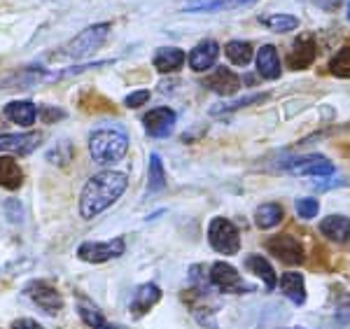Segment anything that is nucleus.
I'll return each mask as SVG.
<instances>
[{"mask_svg": "<svg viewBox=\"0 0 350 329\" xmlns=\"http://www.w3.org/2000/svg\"><path fill=\"white\" fill-rule=\"evenodd\" d=\"M264 246H267V250L273 254L278 262H283L287 266H299V264L306 262V250H304L301 241L292 234L271 236Z\"/></svg>", "mask_w": 350, "mask_h": 329, "instance_id": "obj_6", "label": "nucleus"}, {"mask_svg": "<svg viewBox=\"0 0 350 329\" xmlns=\"http://www.w3.org/2000/svg\"><path fill=\"white\" fill-rule=\"evenodd\" d=\"M313 3L320 5L325 12H334V10H338V5H341V0H313Z\"/></svg>", "mask_w": 350, "mask_h": 329, "instance_id": "obj_35", "label": "nucleus"}, {"mask_svg": "<svg viewBox=\"0 0 350 329\" xmlns=\"http://www.w3.org/2000/svg\"><path fill=\"white\" fill-rule=\"evenodd\" d=\"M166 187V173H163V161L159 155L150 157V171H148V194H157Z\"/></svg>", "mask_w": 350, "mask_h": 329, "instance_id": "obj_26", "label": "nucleus"}, {"mask_svg": "<svg viewBox=\"0 0 350 329\" xmlns=\"http://www.w3.org/2000/svg\"><path fill=\"white\" fill-rule=\"evenodd\" d=\"M208 282H211L215 290L224 294H247L252 292V287L247 285L241 278V274L236 271V266H231L229 262H215L208 269Z\"/></svg>", "mask_w": 350, "mask_h": 329, "instance_id": "obj_5", "label": "nucleus"}, {"mask_svg": "<svg viewBox=\"0 0 350 329\" xmlns=\"http://www.w3.org/2000/svg\"><path fill=\"white\" fill-rule=\"evenodd\" d=\"M285 329H304V327H285Z\"/></svg>", "mask_w": 350, "mask_h": 329, "instance_id": "obj_37", "label": "nucleus"}, {"mask_svg": "<svg viewBox=\"0 0 350 329\" xmlns=\"http://www.w3.org/2000/svg\"><path fill=\"white\" fill-rule=\"evenodd\" d=\"M10 329H44L40 322H36L33 317H19V320H14Z\"/></svg>", "mask_w": 350, "mask_h": 329, "instance_id": "obj_34", "label": "nucleus"}, {"mask_svg": "<svg viewBox=\"0 0 350 329\" xmlns=\"http://www.w3.org/2000/svg\"><path fill=\"white\" fill-rule=\"evenodd\" d=\"M245 266H247V271H250V274H255L259 280L264 282V287H267V290H273V287L278 285V278H275L273 264H271L267 257H262V254H247Z\"/></svg>", "mask_w": 350, "mask_h": 329, "instance_id": "obj_21", "label": "nucleus"}, {"mask_svg": "<svg viewBox=\"0 0 350 329\" xmlns=\"http://www.w3.org/2000/svg\"><path fill=\"white\" fill-rule=\"evenodd\" d=\"M77 313H80L82 322L92 329H105L108 322H105V315L100 313L98 306H94L89 299H77Z\"/></svg>", "mask_w": 350, "mask_h": 329, "instance_id": "obj_25", "label": "nucleus"}, {"mask_svg": "<svg viewBox=\"0 0 350 329\" xmlns=\"http://www.w3.org/2000/svg\"><path fill=\"white\" fill-rule=\"evenodd\" d=\"M129 152V133L122 127H100L89 135V155L98 166L117 163Z\"/></svg>", "mask_w": 350, "mask_h": 329, "instance_id": "obj_2", "label": "nucleus"}, {"mask_svg": "<svg viewBox=\"0 0 350 329\" xmlns=\"http://www.w3.org/2000/svg\"><path fill=\"white\" fill-rule=\"evenodd\" d=\"M21 185H24V171H21L19 163L8 155L0 157V187L10 192H16Z\"/></svg>", "mask_w": 350, "mask_h": 329, "instance_id": "obj_22", "label": "nucleus"}, {"mask_svg": "<svg viewBox=\"0 0 350 329\" xmlns=\"http://www.w3.org/2000/svg\"><path fill=\"white\" fill-rule=\"evenodd\" d=\"M336 315H338V320L350 322V294H338V299H336Z\"/></svg>", "mask_w": 350, "mask_h": 329, "instance_id": "obj_33", "label": "nucleus"}, {"mask_svg": "<svg viewBox=\"0 0 350 329\" xmlns=\"http://www.w3.org/2000/svg\"><path fill=\"white\" fill-rule=\"evenodd\" d=\"M217 56H219V44L215 40H201L189 52L187 61L194 73H206L217 64Z\"/></svg>", "mask_w": 350, "mask_h": 329, "instance_id": "obj_13", "label": "nucleus"}, {"mask_svg": "<svg viewBox=\"0 0 350 329\" xmlns=\"http://www.w3.org/2000/svg\"><path fill=\"white\" fill-rule=\"evenodd\" d=\"M320 231H323L327 241L341 246V243H348L350 238V220L346 215H329L320 222Z\"/></svg>", "mask_w": 350, "mask_h": 329, "instance_id": "obj_18", "label": "nucleus"}, {"mask_svg": "<svg viewBox=\"0 0 350 329\" xmlns=\"http://www.w3.org/2000/svg\"><path fill=\"white\" fill-rule=\"evenodd\" d=\"M26 297L31 299L38 308H42L47 315H56L61 308H64V299H61V292L56 290L52 282L47 280H33L26 285Z\"/></svg>", "mask_w": 350, "mask_h": 329, "instance_id": "obj_8", "label": "nucleus"}, {"mask_svg": "<svg viewBox=\"0 0 350 329\" xmlns=\"http://www.w3.org/2000/svg\"><path fill=\"white\" fill-rule=\"evenodd\" d=\"M208 243L217 254H236L241 250V231L227 218H213L208 224Z\"/></svg>", "mask_w": 350, "mask_h": 329, "instance_id": "obj_4", "label": "nucleus"}, {"mask_svg": "<svg viewBox=\"0 0 350 329\" xmlns=\"http://www.w3.org/2000/svg\"><path fill=\"white\" fill-rule=\"evenodd\" d=\"M161 302V287L154 285V282H143V285L135 290L133 302H131V315L140 317L145 315L148 311L154 308L157 304Z\"/></svg>", "mask_w": 350, "mask_h": 329, "instance_id": "obj_15", "label": "nucleus"}, {"mask_svg": "<svg viewBox=\"0 0 350 329\" xmlns=\"http://www.w3.org/2000/svg\"><path fill=\"white\" fill-rule=\"evenodd\" d=\"M255 61H257V73L264 79H278L280 75H283V66H280L278 49H275L273 44H264V47H259Z\"/></svg>", "mask_w": 350, "mask_h": 329, "instance_id": "obj_16", "label": "nucleus"}, {"mask_svg": "<svg viewBox=\"0 0 350 329\" xmlns=\"http://www.w3.org/2000/svg\"><path fill=\"white\" fill-rule=\"evenodd\" d=\"M124 250H126L124 238H112V241H105V243L87 241L77 248V257L89 264H105V262H110V259L122 257Z\"/></svg>", "mask_w": 350, "mask_h": 329, "instance_id": "obj_7", "label": "nucleus"}, {"mask_svg": "<svg viewBox=\"0 0 350 329\" xmlns=\"http://www.w3.org/2000/svg\"><path fill=\"white\" fill-rule=\"evenodd\" d=\"M224 54H227V59L234 66H250V61L255 59V49L245 40H231V42H227Z\"/></svg>", "mask_w": 350, "mask_h": 329, "instance_id": "obj_24", "label": "nucleus"}, {"mask_svg": "<svg viewBox=\"0 0 350 329\" xmlns=\"http://www.w3.org/2000/svg\"><path fill=\"white\" fill-rule=\"evenodd\" d=\"M175 119H178V115H175L173 107L161 105V107H154V110L145 112L143 127L152 138H166V135H171V131H173Z\"/></svg>", "mask_w": 350, "mask_h": 329, "instance_id": "obj_10", "label": "nucleus"}, {"mask_svg": "<svg viewBox=\"0 0 350 329\" xmlns=\"http://www.w3.org/2000/svg\"><path fill=\"white\" fill-rule=\"evenodd\" d=\"M346 14H348V21H350V3H348V12Z\"/></svg>", "mask_w": 350, "mask_h": 329, "instance_id": "obj_36", "label": "nucleus"}, {"mask_svg": "<svg viewBox=\"0 0 350 329\" xmlns=\"http://www.w3.org/2000/svg\"><path fill=\"white\" fill-rule=\"evenodd\" d=\"M287 168L295 175H313V178H329V175L334 173V163L323 155L301 157V159H297V161H292Z\"/></svg>", "mask_w": 350, "mask_h": 329, "instance_id": "obj_12", "label": "nucleus"}, {"mask_svg": "<svg viewBox=\"0 0 350 329\" xmlns=\"http://www.w3.org/2000/svg\"><path fill=\"white\" fill-rule=\"evenodd\" d=\"M152 64H154V68L161 73V75L178 73L180 68H183V64H185V52H183V49H178V47H161V49H157Z\"/></svg>", "mask_w": 350, "mask_h": 329, "instance_id": "obj_20", "label": "nucleus"}, {"mask_svg": "<svg viewBox=\"0 0 350 329\" xmlns=\"http://www.w3.org/2000/svg\"><path fill=\"white\" fill-rule=\"evenodd\" d=\"M42 145L40 131L28 133H0V152H14V155H31Z\"/></svg>", "mask_w": 350, "mask_h": 329, "instance_id": "obj_11", "label": "nucleus"}, {"mask_svg": "<svg viewBox=\"0 0 350 329\" xmlns=\"http://www.w3.org/2000/svg\"><path fill=\"white\" fill-rule=\"evenodd\" d=\"M110 28L112 26L108 24V21L84 28V31L77 33V36L72 38L64 49H61L59 56H66V59H87V56H92L96 49L108 40Z\"/></svg>", "mask_w": 350, "mask_h": 329, "instance_id": "obj_3", "label": "nucleus"}, {"mask_svg": "<svg viewBox=\"0 0 350 329\" xmlns=\"http://www.w3.org/2000/svg\"><path fill=\"white\" fill-rule=\"evenodd\" d=\"M280 292L295 306L306 304V282H304V276L299 271H287V274H283V278H280Z\"/></svg>", "mask_w": 350, "mask_h": 329, "instance_id": "obj_19", "label": "nucleus"}, {"mask_svg": "<svg viewBox=\"0 0 350 329\" xmlns=\"http://www.w3.org/2000/svg\"><path fill=\"white\" fill-rule=\"evenodd\" d=\"M283 220H285V208L280 206V203L269 201V203H262L255 211V224H257V229H262V231L273 229V226H278Z\"/></svg>", "mask_w": 350, "mask_h": 329, "instance_id": "obj_23", "label": "nucleus"}, {"mask_svg": "<svg viewBox=\"0 0 350 329\" xmlns=\"http://www.w3.org/2000/svg\"><path fill=\"white\" fill-rule=\"evenodd\" d=\"M148 101H150V92H148V89H138V92L129 94L126 98H124V105L131 107V110H135V107L145 105Z\"/></svg>", "mask_w": 350, "mask_h": 329, "instance_id": "obj_31", "label": "nucleus"}, {"mask_svg": "<svg viewBox=\"0 0 350 329\" xmlns=\"http://www.w3.org/2000/svg\"><path fill=\"white\" fill-rule=\"evenodd\" d=\"M38 115L42 117V124H54L56 119H64V117H66V112H64V110H59V107H54V105H42Z\"/></svg>", "mask_w": 350, "mask_h": 329, "instance_id": "obj_32", "label": "nucleus"}, {"mask_svg": "<svg viewBox=\"0 0 350 329\" xmlns=\"http://www.w3.org/2000/svg\"><path fill=\"white\" fill-rule=\"evenodd\" d=\"M203 84H206L211 92H215L219 96H231V94H236L241 89V77L236 75L231 68L217 66L211 75L203 79Z\"/></svg>", "mask_w": 350, "mask_h": 329, "instance_id": "obj_14", "label": "nucleus"}, {"mask_svg": "<svg viewBox=\"0 0 350 329\" xmlns=\"http://www.w3.org/2000/svg\"><path fill=\"white\" fill-rule=\"evenodd\" d=\"M3 115L10 119V122H14L16 127H33L38 119V107L36 103H31V101H12V103L5 105Z\"/></svg>", "mask_w": 350, "mask_h": 329, "instance_id": "obj_17", "label": "nucleus"}, {"mask_svg": "<svg viewBox=\"0 0 350 329\" xmlns=\"http://www.w3.org/2000/svg\"><path fill=\"white\" fill-rule=\"evenodd\" d=\"M129 187L126 173L120 171H103L87 180L80 194V218L94 220L96 215L108 211L112 203H117Z\"/></svg>", "mask_w": 350, "mask_h": 329, "instance_id": "obj_1", "label": "nucleus"}, {"mask_svg": "<svg viewBox=\"0 0 350 329\" xmlns=\"http://www.w3.org/2000/svg\"><path fill=\"white\" fill-rule=\"evenodd\" d=\"M269 94H252V96H245V98H239L234 103H227V105H219V107H213V115H222V112H234V110H241L245 105H252V103H262L267 101Z\"/></svg>", "mask_w": 350, "mask_h": 329, "instance_id": "obj_30", "label": "nucleus"}, {"mask_svg": "<svg viewBox=\"0 0 350 329\" xmlns=\"http://www.w3.org/2000/svg\"><path fill=\"white\" fill-rule=\"evenodd\" d=\"M295 211L301 220H313L320 213V201L313 196H299L295 201Z\"/></svg>", "mask_w": 350, "mask_h": 329, "instance_id": "obj_29", "label": "nucleus"}, {"mask_svg": "<svg viewBox=\"0 0 350 329\" xmlns=\"http://www.w3.org/2000/svg\"><path fill=\"white\" fill-rule=\"evenodd\" d=\"M259 21L267 28H271L273 33H290L299 26V19L295 14H269V16H262Z\"/></svg>", "mask_w": 350, "mask_h": 329, "instance_id": "obj_28", "label": "nucleus"}, {"mask_svg": "<svg viewBox=\"0 0 350 329\" xmlns=\"http://www.w3.org/2000/svg\"><path fill=\"white\" fill-rule=\"evenodd\" d=\"M327 70L338 79H350V47L338 49L327 64Z\"/></svg>", "mask_w": 350, "mask_h": 329, "instance_id": "obj_27", "label": "nucleus"}, {"mask_svg": "<svg viewBox=\"0 0 350 329\" xmlns=\"http://www.w3.org/2000/svg\"><path fill=\"white\" fill-rule=\"evenodd\" d=\"M315 56H318V44H315L313 36H299L292 42L290 52H287V68L290 70H306L313 66Z\"/></svg>", "mask_w": 350, "mask_h": 329, "instance_id": "obj_9", "label": "nucleus"}]
</instances>
